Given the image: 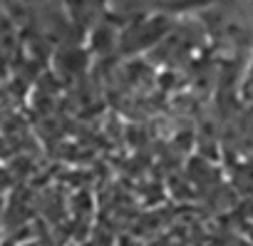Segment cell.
<instances>
[{
	"instance_id": "6da1fadb",
	"label": "cell",
	"mask_w": 253,
	"mask_h": 246,
	"mask_svg": "<svg viewBox=\"0 0 253 246\" xmlns=\"http://www.w3.org/2000/svg\"><path fill=\"white\" fill-rule=\"evenodd\" d=\"M246 95H251V99H253V62H251L248 75H246Z\"/></svg>"
}]
</instances>
